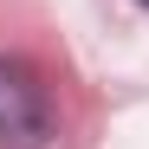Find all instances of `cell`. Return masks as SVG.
<instances>
[{
    "mask_svg": "<svg viewBox=\"0 0 149 149\" xmlns=\"http://www.w3.org/2000/svg\"><path fill=\"white\" fill-rule=\"evenodd\" d=\"M136 7H149V0H136Z\"/></svg>",
    "mask_w": 149,
    "mask_h": 149,
    "instance_id": "cell-2",
    "label": "cell"
},
{
    "mask_svg": "<svg viewBox=\"0 0 149 149\" xmlns=\"http://www.w3.org/2000/svg\"><path fill=\"white\" fill-rule=\"evenodd\" d=\"M45 136H52V104H45L39 71L19 58H0V143L39 149Z\"/></svg>",
    "mask_w": 149,
    "mask_h": 149,
    "instance_id": "cell-1",
    "label": "cell"
}]
</instances>
